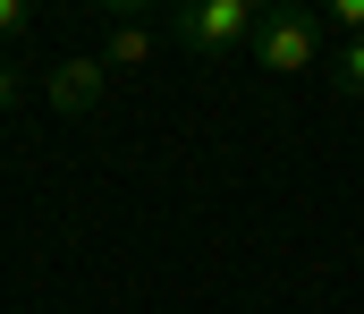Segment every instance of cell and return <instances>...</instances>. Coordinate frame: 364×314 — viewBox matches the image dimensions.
<instances>
[{
    "label": "cell",
    "instance_id": "obj_2",
    "mask_svg": "<svg viewBox=\"0 0 364 314\" xmlns=\"http://www.w3.org/2000/svg\"><path fill=\"white\" fill-rule=\"evenodd\" d=\"M255 26H263V9L255 0H178L170 9V34H178L186 51H246L255 43Z\"/></svg>",
    "mask_w": 364,
    "mask_h": 314
},
{
    "label": "cell",
    "instance_id": "obj_7",
    "mask_svg": "<svg viewBox=\"0 0 364 314\" xmlns=\"http://www.w3.org/2000/svg\"><path fill=\"white\" fill-rule=\"evenodd\" d=\"M26 26H34V9H26V0H0V43H17Z\"/></svg>",
    "mask_w": 364,
    "mask_h": 314
},
{
    "label": "cell",
    "instance_id": "obj_6",
    "mask_svg": "<svg viewBox=\"0 0 364 314\" xmlns=\"http://www.w3.org/2000/svg\"><path fill=\"white\" fill-rule=\"evenodd\" d=\"M322 26H339L348 43H364V0H331V9H322Z\"/></svg>",
    "mask_w": 364,
    "mask_h": 314
},
{
    "label": "cell",
    "instance_id": "obj_1",
    "mask_svg": "<svg viewBox=\"0 0 364 314\" xmlns=\"http://www.w3.org/2000/svg\"><path fill=\"white\" fill-rule=\"evenodd\" d=\"M322 9H263V26H255V68H272V77H305V68H322Z\"/></svg>",
    "mask_w": 364,
    "mask_h": 314
},
{
    "label": "cell",
    "instance_id": "obj_8",
    "mask_svg": "<svg viewBox=\"0 0 364 314\" xmlns=\"http://www.w3.org/2000/svg\"><path fill=\"white\" fill-rule=\"evenodd\" d=\"M17 94H26V77H17V68H9V60H0V110L17 103Z\"/></svg>",
    "mask_w": 364,
    "mask_h": 314
},
{
    "label": "cell",
    "instance_id": "obj_3",
    "mask_svg": "<svg viewBox=\"0 0 364 314\" xmlns=\"http://www.w3.org/2000/svg\"><path fill=\"white\" fill-rule=\"evenodd\" d=\"M102 85H110L102 51H77V60H51V68H43V103H51V110H68V119L102 110Z\"/></svg>",
    "mask_w": 364,
    "mask_h": 314
},
{
    "label": "cell",
    "instance_id": "obj_5",
    "mask_svg": "<svg viewBox=\"0 0 364 314\" xmlns=\"http://www.w3.org/2000/svg\"><path fill=\"white\" fill-rule=\"evenodd\" d=\"M331 77H339L348 103H364V43H339V68H331Z\"/></svg>",
    "mask_w": 364,
    "mask_h": 314
},
{
    "label": "cell",
    "instance_id": "obj_4",
    "mask_svg": "<svg viewBox=\"0 0 364 314\" xmlns=\"http://www.w3.org/2000/svg\"><path fill=\"white\" fill-rule=\"evenodd\" d=\"M144 60H153V26L119 9V17H110V34H102V68H110V77H136Z\"/></svg>",
    "mask_w": 364,
    "mask_h": 314
}]
</instances>
